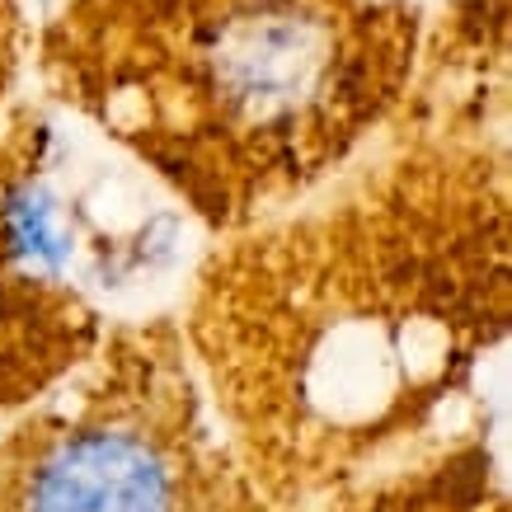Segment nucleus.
I'll return each mask as SVG.
<instances>
[{"label":"nucleus","mask_w":512,"mask_h":512,"mask_svg":"<svg viewBox=\"0 0 512 512\" xmlns=\"http://www.w3.org/2000/svg\"><path fill=\"white\" fill-rule=\"evenodd\" d=\"M170 311L273 512L489 419L512 329L508 0L423 29L395 123L301 202L207 240Z\"/></svg>","instance_id":"f257e3e1"},{"label":"nucleus","mask_w":512,"mask_h":512,"mask_svg":"<svg viewBox=\"0 0 512 512\" xmlns=\"http://www.w3.org/2000/svg\"><path fill=\"white\" fill-rule=\"evenodd\" d=\"M409 0H62L43 99L202 231H245L372 146L409 99Z\"/></svg>","instance_id":"f03ea898"},{"label":"nucleus","mask_w":512,"mask_h":512,"mask_svg":"<svg viewBox=\"0 0 512 512\" xmlns=\"http://www.w3.org/2000/svg\"><path fill=\"white\" fill-rule=\"evenodd\" d=\"M29 62V38H24V10L19 0H0V118L19 99V80Z\"/></svg>","instance_id":"423d86ee"},{"label":"nucleus","mask_w":512,"mask_h":512,"mask_svg":"<svg viewBox=\"0 0 512 512\" xmlns=\"http://www.w3.org/2000/svg\"><path fill=\"white\" fill-rule=\"evenodd\" d=\"M0 512L273 508L212 414L174 311H151L0 423Z\"/></svg>","instance_id":"20e7f679"},{"label":"nucleus","mask_w":512,"mask_h":512,"mask_svg":"<svg viewBox=\"0 0 512 512\" xmlns=\"http://www.w3.org/2000/svg\"><path fill=\"white\" fill-rule=\"evenodd\" d=\"M202 231L43 94L0 118V423L179 292Z\"/></svg>","instance_id":"7ed1b4c3"},{"label":"nucleus","mask_w":512,"mask_h":512,"mask_svg":"<svg viewBox=\"0 0 512 512\" xmlns=\"http://www.w3.org/2000/svg\"><path fill=\"white\" fill-rule=\"evenodd\" d=\"M278 512H512L503 433L489 414L404 466Z\"/></svg>","instance_id":"39448f33"}]
</instances>
